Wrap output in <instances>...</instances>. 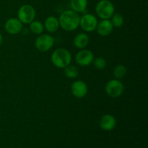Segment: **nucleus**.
<instances>
[{"label": "nucleus", "mask_w": 148, "mask_h": 148, "mask_svg": "<svg viewBox=\"0 0 148 148\" xmlns=\"http://www.w3.org/2000/svg\"><path fill=\"white\" fill-rule=\"evenodd\" d=\"M90 43V38L87 33H80L77 35L73 39V44L77 49H83Z\"/></svg>", "instance_id": "obj_14"}, {"label": "nucleus", "mask_w": 148, "mask_h": 148, "mask_svg": "<svg viewBox=\"0 0 148 148\" xmlns=\"http://www.w3.org/2000/svg\"><path fill=\"white\" fill-rule=\"evenodd\" d=\"M99 126L104 131H111L116 126V119L111 114H104L100 119Z\"/></svg>", "instance_id": "obj_11"}, {"label": "nucleus", "mask_w": 148, "mask_h": 148, "mask_svg": "<svg viewBox=\"0 0 148 148\" xmlns=\"http://www.w3.org/2000/svg\"><path fill=\"white\" fill-rule=\"evenodd\" d=\"M36 12L30 4H23L17 11V18L23 24H30L36 18Z\"/></svg>", "instance_id": "obj_5"}, {"label": "nucleus", "mask_w": 148, "mask_h": 148, "mask_svg": "<svg viewBox=\"0 0 148 148\" xmlns=\"http://www.w3.org/2000/svg\"><path fill=\"white\" fill-rule=\"evenodd\" d=\"M92 64H93V66L98 70H103L107 66L106 60L101 56L94 58Z\"/></svg>", "instance_id": "obj_20"}, {"label": "nucleus", "mask_w": 148, "mask_h": 148, "mask_svg": "<svg viewBox=\"0 0 148 148\" xmlns=\"http://www.w3.org/2000/svg\"><path fill=\"white\" fill-rule=\"evenodd\" d=\"M3 43V36L2 35H1V33H0V47H1V46L2 45Z\"/></svg>", "instance_id": "obj_21"}, {"label": "nucleus", "mask_w": 148, "mask_h": 148, "mask_svg": "<svg viewBox=\"0 0 148 148\" xmlns=\"http://www.w3.org/2000/svg\"><path fill=\"white\" fill-rule=\"evenodd\" d=\"M95 30H97L98 35L106 37V36H109L112 33L113 30H114V26H113L110 19L101 20V21L98 23Z\"/></svg>", "instance_id": "obj_12"}, {"label": "nucleus", "mask_w": 148, "mask_h": 148, "mask_svg": "<svg viewBox=\"0 0 148 148\" xmlns=\"http://www.w3.org/2000/svg\"><path fill=\"white\" fill-rule=\"evenodd\" d=\"M30 31L36 35H40L44 31V25L42 22L39 20H33L29 24Z\"/></svg>", "instance_id": "obj_16"}, {"label": "nucleus", "mask_w": 148, "mask_h": 148, "mask_svg": "<svg viewBox=\"0 0 148 148\" xmlns=\"http://www.w3.org/2000/svg\"><path fill=\"white\" fill-rule=\"evenodd\" d=\"M72 56L69 50L64 48H59L53 51L51 56L52 64L57 68H65L72 62Z\"/></svg>", "instance_id": "obj_2"}, {"label": "nucleus", "mask_w": 148, "mask_h": 148, "mask_svg": "<svg viewBox=\"0 0 148 148\" xmlns=\"http://www.w3.org/2000/svg\"><path fill=\"white\" fill-rule=\"evenodd\" d=\"M94 54L88 49H80V51L75 55V62L81 66H87L92 63L94 59Z\"/></svg>", "instance_id": "obj_8"}, {"label": "nucleus", "mask_w": 148, "mask_h": 148, "mask_svg": "<svg viewBox=\"0 0 148 148\" xmlns=\"http://www.w3.org/2000/svg\"><path fill=\"white\" fill-rule=\"evenodd\" d=\"M110 19L113 26L115 27H122L124 23V16L120 13H114Z\"/></svg>", "instance_id": "obj_18"}, {"label": "nucleus", "mask_w": 148, "mask_h": 148, "mask_svg": "<svg viewBox=\"0 0 148 148\" xmlns=\"http://www.w3.org/2000/svg\"><path fill=\"white\" fill-rule=\"evenodd\" d=\"M88 7V0H70L71 10L77 13L83 12Z\"/></svg>", "instance_id": "obj_15"}, {"label": "nucleus", "mask_w": 148, "mask_h": 148, "mask_svg": "<svg viewBox=\"0 0 148 148\" xmlns=\"http://www.w3.org/2000/svg\"><path fill=\"white\" fill-rule=\"evenodd\" d=\"M64 1H67V0H64Z\"/></svg>", "instance_id": "obj_22"}, {"label": "nucleus", "mask_w": 148, "mask_h": 148, "mask_svg": "<svg viewBox=\"0 0 148 148\" xmlns=\"http://www.w3.org/2000/svg\"><path fill=\"white\" fill-rule=\"evenodd\" d=\"M115 7L109 0H101L95 6V13L101 20L110 19L114 14Z\"/></svg>", "instance_id": "obj_3"}, {"label": "nucleus", "mask_w": 148, "mask_h": 148, "mask_svg": "<svg viewBox=\"0 0 148 148\" xmlns=\"http://www.w3.org/2000/svg\"><path fill=\"white\" fill-rule=\"evenodd\" d=\"M88 85L82 80H76L72 84L71 92L72 95L77 98H83L88 94Z\"/></svg>", "instance_id": "obj_9"}, {"label": "nucleus", "mask_w": 148, "mask_h": 148, "mask_svg": "<svg viewBox=\"0 0 148 148\" xmlns=\"http://www.w3.org/2000/svg\"><path fill=\"white\" fill-rule=\"evenodd\" d=\"M127 68L123 64H119L114 69L113 71V75H114L115 79H120L125 77L127 75Z\"/></svg>", "instance_id": "obj_19"}, {"label": "nucleus", "mask_w": 148, "mask_h": 148, "mask_svg": "<svg viewBox=\"0 0 148 148\" xmlns=\"http://www.w3.org/2000/svg\"><path fill=\"white\" fill-rule=\"evenodd\" d=\"M4 29L6 32L10 35L18 34L23 29V23L19 20L18 18L12 17L5 22Z\"/></svg>", "instance_id": "obj_10"}, {"label": "nucleus", "mask_w": 148, "mask_h": 148, "mask_svg": "<svg viewBox=\"0 0 148 148\" xmlns=\"http://www.w3.org/2000/svg\"><path fill=\"white\" fill-rule=\"evenodd\" d=\"M98 23V21L96 16L92 14L87 13L80 17L79 26L85 32L90 33L95 30Z\"/></svg>", "instance_id": "obj_7"}, {"label": "nucleus", "mask_w": 148, "mask_h": 148, "mask_svg": "<svg viewBox=\"0 0 148 148\" xmlns=\"http://www.w3.org/2000/svg\"><path fill=\"white\" fill-rule=\"evenodd\" d=\"M105 92L110 98H119L124 92V85L119 79H111L106 84Z\"/></svg>", "instance_id": "obj_4"}, {"label": "nucleus", "mask_w": 148, "mask_h": 148, "mask_svg": "<svg viewBox=\"0 0 148 148\" xmlns=\"http://www.w3.org/2000/svg\"><path fill=\"white\" fill-rule=\"evenodd\" d=\"M64 72L66 77L69 79H75L79 76V69L75 65H68L65 68H64Z\"/></svg>", "instance_id": "obj_17"}, {"label": "nucleus", "mask_w": 148, "mask_h": 148, "mask_svg": "<svg viewBox=\"0 0 148 148\" xmlns=\"http://www.w3.org/2000/svg\"><path fill=\"white\" fill-rule=\"evenodd\" d=\"M54 38L50 34L38 35L35 40V46L40 52H47L52 49L54 45Z\"/></svg>", "instance_id": "obj_6"}, {"label": "nucleus", "mask_w": 148, "mask_h": 148, "mask_svg": "<svg viewBox=\"0 0 148 148\" xmlns=\"http://www.w3.org/2000/svg\"><path fill=\"white\" fill-rule=\"evenodd\" d=\"M58 19H59V26L65 31H74L77 30L79 26L80 16L79 13L72 10L63 12Z\"/></svg>", "instance_id": "obj_1"}, {"label": "nucleus", "mask_w": 148, "mask_h": 148, "mask_svg": "<svg viewBox=\"0 0 148 148\" xmlns=\"http://www.w3.org/2000/svg\"><path fill=\"white\" fill-rule=\"evenodd\" d=\"M43 25H44V30L50 33H55L60 27L59 19L52 15L46 17L44 23H43Z\"/></svg>", "instance_id": "obj_13"}]
</instances>
